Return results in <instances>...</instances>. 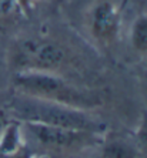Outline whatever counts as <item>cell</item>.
Masks as SVG:
<instances>
[{
    "label": "cell",
    "instance_id": "cell-8",
    "mask_svg": "<svg viewBox=\"0 0 147 158\" xmlns=\"http://www.w3.org/2000/svg\"><path fill=\"white\" fill-rule=\"evenodd\" d=\"M130 44L136 53L147 57V15L134 19L130 29Z\"/></svg>",
    "mask_w": 147,
    "mask_h": 158
},
{
    "label": "cell",
    "instance_id": "cell-5",
    "mask_svg": "<svg viewBox=\"0 0 147 158\" xmlns=\"http://www.w3.org/2000/svg\"><path fill=\"white\" fill-rule=\"evenodd\" d=\"M87 29L97 43L110 46L117 40L121 29V13L110 0H100L87 15Z\"/></svg>",
    "mask_w": 147,
    "mask_h": 158
},
{
    "label": "cell",
    "instance_id": "cell-1",
    "mask_svg": "<svg viewBox=\"0 0 147 158\" xmlns=\"http://www.w3.org/2000/svg\"><path fill=\"white\" fill-rule=\"evenodd\" d=\"M11 81L19 96L60 104L89 113L103 104V98L97 91L73 84L56 73H15Z\"/></svg>",
    "mask_w": 147,
    "mask_h": 158
},
{
    "label": "cell",
    "instance_id": "cell-3",
    "mask_svg": "<svg viewBox=\"0 0 147 158\" xmlns=\"http://www.w3.org/2000/svg\"><path fill=\"white\" fill-rule=\"evenodd\" d=\"M69 60L62 44L40 37H23L11 43L7 52V63L13 73L39 71L59 73Z\"/></svg>",
    "mask_w": 147,
    "mask_h": 158
},
{
    "label": "cell",
    "instance_id": "cell-10",
    "mask_svg": "<svg viewBox=\"0 0 147 158\" xmlns=\"http://www.w3.org/2000/svg\"><path fill=\"white\" fill-rule=\"evenodd\" d=\"M134 143H136L141 157L147 158V111L141 115V120L136 130V135H134Z\"/></svg>",
    "mask_w": 147,
    "mask_h": 158
},
{
    "label": "cell",
    "instance_id": "cell-7",
    "mask_svg": "<svg viewBox=\"0 0 147 158\" xmlns=\"http://www.w3.org/2000/svg\"><path fill=\"white\" fill-rule=\"evenodd\" d=\"M99 145L100 158H143L136 143L124 137H103Z\"/></svg>",
    "mask_w": 147,
    "mask_h": 158
},
{
    "label": "cell",
    "instance_id": "cell-2",
    "mask_svg": "<svg viewBox=\"0 0 147 158\" xmlns=\"http://www.w3.org/2000/svg\"><path fill=\"white\" fill-rule=\"evenodd\" d=\"M16 121L27 124H40L49 127L80 130L94 134H104L106 125L94 118L92 113L70 108L60 104L41 101L30 97L19 96L13 104V113Z\"/></svg>",
    "mask_w": 147,
    "mask_h": 158
},
{
    "label": "cell",
    "instance_id": "cell-11",
    "mask_svg": "<svg viewBox=\"0 0 147 158\" xmlns=\"http://www.w3.org/2000/svg\"><path fill=\"white\" fill-rule=\"evenodd\" d=\"M11 121H13V120H11L10 114L6 113L4 110H0V141H2L4 132H6V130H7V127L10 125Z\"/></svg>",
    "mask_w": 147,
    "mask_h": 158
},
{
    "label": "cell",
    "instance_id": "cell-4",
    "mask_svg": "<svg viewBox=\"0 0 147 158\" xmlns=\"http://www.w3.org/2000/svg\"><path fill=\"white\" fill-rule=\"evenodd\" d=\"M24 134H29L32 141L41 148V154L50 158L79 154L90 147L99 145L104 134H94L80 130L49 127L40 124L20 123Z\"/></svg>",
    "mask_w": 147,
    "mask_h": 158
},
{
    "label": "cell",
    "instance_id": "cell-9",
    "mask_svg": "<svg viewBox=\"0 0 147 158\" xmlns=\"http://www.w3.org/2000/svg\"><path fill=\"white\" fill-rule=\"evenodd\" d=\"M24 13L20 0H0V26L13 24Z\"/></svg>",
    "mask_w": 147,
    "mask_h": 158
},
{
    "label": "cell",
    "instance_id": "cell-6",
    "mask_svg": "<svg viewBox=\"0 0 147 158\" xmlns=\"http://www.w3.org/2000/svg\"><path fill=\"white\" fill-rule=\"evenodd\" d=\"M34 155L36 152L27 143L22 124L13 120L0 141V158H33Z\"/></svg>",
    "mask_w": 147,
    "mask_h": 158
},
{
    "label": "cell",
    "instance_id": "cell-13",
    "mask_svg": "<svg viewBox=\"0 0 147 158\" xmlns=\"http://www.w3.org/2000/svg\"><path fill=\"white\" fill-rule=\"evenodd\" d=\"M33 158H50V157H47V155H43V154H36Z\"/></svg>",
    "mask_w": 147,
    "mask_h": 158
},
{
    "label": "cell",
    "instance_id": "cell-12",
    "mask_svg": "<svg viewBox=\"0 0 147 158\" xmlns=\"http://www.w3.org/2000/svg\"><path fill=\"white\" fill-rule=\"evenodd\" d=\"M143 77H144V83L147 87V57H144V63H143Z\"/></svg>",
    "mask_w": 147,
    "mask_h": 158
}]
</instances>
